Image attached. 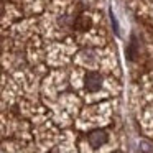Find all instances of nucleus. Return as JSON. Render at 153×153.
Returning a JSON list of instances; mask_svg holds the SVG:
<instances>
[{
	"instance_id": "nucleus-4",
	"label": "nucleus",
	"mask_w": 153,
	"mask_h": 153,
	"mask_svg": "<svg viewBox=\"0 0 153 153\" xmlns=\"http://www.w3.org/2000/svg\"><path fill=\"white\" fill-rule=\"evenodd\" d=\"M135 53H137V43L135 40L130 43V48H128V53H127V56L130 58V59H135Z\"/></svg>"
},
{
	"instance_id": "nucleus-3",
	"label": "nucleus",
	"mask_w": 153,
	"mask_h": 153,
	"mask_svg": "<svg viewBox=\"0 0 153 153\" xmlns=\"http://www.w3.org/2000/svg\"><path fill=\"white\" fill-rule=\"evenodd\" d=\"M91 23H92V22H91L89 17H86V15H81V17H77L76 22H74V28H76L77 31H86V30H89Z\"/></svg>"
},
{
	"instance_id": "nucleus-1",
	"label": "nucleus",
	"mask_w": 153,
	"mask_h": 153,
	"mask_svg": "<svg viewBox=\"0 0 153 153\" xmlns=\"http://www.w3.org/2000/svg\"><path fill=\"white\" fill-rule=\"evenodd\" d=\"M84 84H86L87 91L96 92V91H99L100 86H102V76H100L99 73H87L86 79H84Z\"/></svg>"
},
{
	"instance_id": "nucleus-2",
	"label": "nucleus",
	"mask_w": 153,
	"mask_h": 153,
	"mask_svg": "<svg viewBox=\"0 0 153 153\" xmlns=\"http://www.w3.org/2000/svg\"><path fill=\"white\" fill-rule=\"evenodd\" d=\"M107 142V132L105 130H94L89 133V143L92 148H99Z\"/></svg>"
}]
</instances>
